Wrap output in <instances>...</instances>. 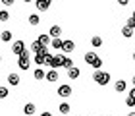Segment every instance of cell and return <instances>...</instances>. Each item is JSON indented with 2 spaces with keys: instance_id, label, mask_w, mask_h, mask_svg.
<instances>
[{
  "instance_id": "1",
  "label": "cell",
  "mask_w": 135,
  "mask_h": 116,
  "mask_svg": "<svg viewBox=\"0 0 135 116\" xmlns=\"http://www.w3.org/2000/svg\"><path fill=\"white\" fill-rule=\"evenodd\" d=\"M93 79H95V83H99V85H108L110 83V74L108 72H102V70H95Z\"/></svg>"
},
{
  "instance_id": "2",
  "label": "cell",
  "mask_w": 135,
  "mask_h": 116,
  "mask_svg": "<svg viewBox=\"0 0 135 116\" xmlns=\"http://www.w3.org/2000/svg\"><path fill=\"white\" fill-rule=\"evenodd\" d=\"M29 56H31L29 50H23L20 56H17V66H20V70H29V62H31Z\"/></svg>"
},
{
  "instance_id": "3",
  "label": "cell",
  "mask_w": 135,
  "mask_h": 116,
  "mask_svg": "<svg viewBox=\"0 0 135 116\" xmlns=\"http://www.w3.org/2000/svg\"><path fill=\"white\" fill-rule=\"evenodd\" d=\"M23 50H25V43H23L21 39H17V41L12 43V52H14V54H17V56H20Z\"/></svg>"
},
{
  "instance_id": "4",
  "label": "cell",
  "mask_w": 135,
  "mask_h": 116,
  "mask_svg": "<svg viewBox=\"0 0 135 116\" xmlns=\"http://www.w3.org/2000/svg\"><path fill=\"white\" fill-rule=\"evenodd\" d=\"M71 91H73L71 85H66V83H64V85H60V87H58V95L62 97V99H68V97L71 95Z\"/></svg>"
},
{
  "instance_id": "5",
  "label": "cell",
  "mask_w": 135,
  "mask_h": 116,
  "mask_svg": "<svg viewBox=\"0 0 135 116\" xmlns=\"http://www.w3.org/2000/svg\"><path fill=\"white\" fill-rule=\"evenodd\" d=\"M46 54H48V48H46V50H41V52H35V64L37 66H45Z\"/></svg>"
},
{
  "instance_id": "6",
  "label": "cell",
  "mask_w": 135,
  "mask_h": 116,
  "mask_svg": "<svg viewBox=\"0 0 135 116\" xmlns=\"http://www.w3.org/2000/svg\"><path fill=\"white\" fill-rule=\"evenodd\" d=\"M50 4H52V0H35V6L39 12H46L50 8Z\"/></svg>"
},
{
  "instance_id": "7",
  "label": "cell",
  "mask_w": 135,
  "mask_h": 116,
  "mask_svg": "<svg viewBox=\"0 0 135 116\" xmlns=\"http://www.w3.org/2000/svg\"><path fill=\"white\" fill-rule=\"evenodd\" d=\"M58 77H60V76H58V70L50 68V70L46 72V77H45V79H46V81H50V83H54V81H58Z\"/></svg>"
},
{
  "instance_id": "8",
  "label": "cell",
  "mask_w": 135,
  "mask_h": 116,
  "mask_svg": "<svg viewBox=\"0 0 135 116\" xmlns=\"http://www.w3.org/2000/svg\"><path fill=\"white\" fill-rule=\"evenodd\" d=\"M73 48H75V43H73L71 39H66V41H64V47H62V50H64L66 54H70V52H73Z\"/></svg>"
},
{
  "instance_id": "9",
  "label": "cell",
  "mask_w": 135,
  "mask_h": 116,
  "mask_svg": "<svg viewBox=\"0 0 135 116\" xmlns=\"http://www.w3.org/2000/svg\"><path fill=\"white\" fill-rule=\"evenodd\" d=\"M31 50H33V52H41V50H46V47L42 45L39 39H37V41H33V43H31Z\"/></svg>"
},
{
  "instance_id": "10",
  "label": "cell",
  "mask_w": 135,
  "mask_h": 116,
  "mask_svg": "<svg viewBox=\"0 0 135 116\" xmlns=\"http://www.w3.org/2000/svg\"><path fill=\"white\" fill-rule=\"evenodd\" d=\"M79 74H81V70L75 68V66H71V68L68 70V77H70V79H77V77H79Z\"/></svg>"
},
{
  "instance_id": "11",
  "label": "cell",
  "mask_w": 135,
  "mask_h": 116,
  "mask_svg": "<svg viewBox=\"0 0 135 116\" xmlns=\"http://www.w3.org/2000/svg\"><path fill=\"white\" fill-rule=\"evenodd\" d=\"M50 47H52V48H56V50H62V47H64V41L60 39V37H54V39L50 41Z\"/></svg>"
},
{
  "instance_id": "12",
  "label": "cell",
  "mask_w": 135,
  "mask_h": 116,
  "mask_svg": "<svg viewBox=\"0 0 135 116\" xmlns=\"http://www.w3.org/2000/svg\"><path fill=\"white\" fill-rule=\"evenodd\" d=\"M73 66V60L70 58V56H66V54H62V68H66V70H70Z\"/></svg>"
},
{
  "instance_id": "13",
  "label": "cell",
  "mask_w": 135,
  "mask_h": 116,
  "mask_svg": "<svg viewBox=\"0 0 135 116\" xmlns=\"http://www.w3.org/2000/svg\"><path fill=\"white\" fill-rule=\"evenodd\" d=\"M114 89L118 91V93H124V91L127 89V83L124 81V79H120V81H116V85H114Z\"/></svg>"
},
{
  "instance_id": "14",
  "label": "cell",
  "mask_w": 135,
  "mask_h": 116,
  "mask_svg": "<svg viewBox=\"0 0 135 116\" xmlns=\"http://www.w3.org/2000/svg\"><path fill=\"white\" fill-rule=\"evenodd\" d=\"M8 83L14 85V87H17V85H20V76H17V74H10L8 76Z\"/></svg>"
},
{
  "instance_id": "15",
  "label": "cell",
  "mask_w": 135,
  "mask_h": 116,
  "mask_svg": "<svg viewBox=\"0 0 135 116\" xmlns=\"http://www.w3.org/2000/svg\"><path fill=\"white\" fill-rule=\"evenodd\" d=\"M60 33H62V27H60V25H52V27H50V33H48V35L54 39V37H60Z\"/></svg>"
},
{
  "instance_id": "16",
  "label": "cell",
  "mask_w": 135,
  "mask_h": 116,
  "mask_svg": "<svg viewBox=\"0 0 135 116\" xmlns=\"http://www.w3.org/2000/svg\"><path fill=\"white\" fill-rule=\"evenodd\" d=\"M23 114H27V116L35 114V105H33V103H27V105L23 106Z\"/></svg>"
},
{
  "instance_id": "17",
  "label": "cell",
  "mask_w": 135,
  "mask_h": 116,
  "mask_svg": "<svg viewBox=\"0 0 135 116\" xmlns=\"http://www.w3.org/2000/svg\"><path fill=\"white\" fill-rule=\"evenodd\" d=\"M0 41L2 43H10L12 41V31H2L0 33Z\"/></svg>"
},
{
  "instance_id": "18",
  "label": "cell",
  "mask_w": 135,
  "mask_h": 116,
  "mask_svg": "<svg viewBox=\"0 0 135 116\" xmlns=\"http://www.w3.org/2000/svg\"><path fill=\"white\" fill-rule=\"evenodd\" d=\"M58 110L62 112V114H70V110H71V106L68 105V103H60V106H58Z\"/></svg>"
},
{
  "instance_id": "19",
  "label": "cell",
  "mask_w": 135,
  "mask_h": 116,
  "mask_svg": "<svg viewBox=\"0 0 135 116\" xmlns=\"http://www.w3.org/2000/svg\"><path fill=\"white\" fill-rule=\"evenodd\" d=\"M41 23V17L37 16V14H31L29 16V25H39Z\"/></svg>"
},
{
  "instance_id": "20",
  "label": "cell",
  "mask_w": 135,
  "mask_h": 116,
  "mask_svg": "<svg viewBox=\"0 0 135 116\" xmlns=\"http://www.w3.org/2000/svg\"><path fill=\"white\" fill-rule=\"evenodd\" d=\"M122 35H124L126 39H129L131 35H133V29H131V27H127V25H124V27H122Z\"/></svg>"
},
{
  "instance_id": "21",
  "label": "cell",
  "mask_w": 135,
  "mask_h": 116,
  "mask_svg": "<svg viewBox=\"0 0 135 116\" xmlns=\"http://www.w3.org/2000/svg\"><path fill=\"white\" fill-rule=\"evenodd\" d=\"M39 41H41V43H42L45 47H48V45H50V35H48V33L41 35V37H39Z\"/></svg>"
},
{
  "instance_id": "22",
  "label": "cell",
  "mask_w": 135,
  "mask_h": 116,
  "mask_svg": "<svg viewBox=\"0 0 135 116\" xmlns=\"http://www.w3.org/2000/svg\"><path fill=\"white\" fill-rule=\"evenodd\" d=\"M100 66H102V58L100 56H97L93 60V64H91V68H95V70H100Z\"/></svg>"
},
{
  "instance_id": "23",
  "label": "cell",
  "mask_w": 135,
  "mask_h": 116,
  "mask_svg": "<svg viewBox=\"0 0 135 116\" xmlns=\"http://www.w3.org/2000/svg\"><path fill=\"white\" fill-rule=\"evenodd\" d=\"M91 45H93V47H97V48H99V47H102V39L99 37V35H95V37H93V39H91Z\"/></svg>"
},
{
  "instance_id": "24",
  "label": "cell",
  "mask_w": 135,
  "mask_h": 116,
  "mask_svg": "<svg viewBox=\"0 0 135 116\" xmlns=\"http://www.w3.org/2000/svg\"><path fill=\"white\" fill-rule=\"evenodd\" d=\"M33 77H35V79H45L46 74H45V72H42L41 68H37V70H35V74H33Z\"/></svg>"
},
{
  "instance_id": "25",
  "label": "cell",
  "mask_w": 135,
  "mask_h": 116,
  "mask_svg": "<svg viewBox=\"0 0 135 116\" xmlns=\"http://www.w3.org/2000/svg\"><path fill=\"white\" fill-rule=\"evenodd\" d=\"M95 58H97V54H95V52H87V54H85V62H87L89 66L93 64V60H95Z\"/></svg>"
},
{
  "instance_id": "26",
  "label": "cell",
  "mask_w": 135,
  "mask_h": 116,
  "mask_svg": "<svg viewBox=\"0 0 135 116\" xmlns=\"http://www.w3.org/2000/svg\"><path fill=\"white\" fill-rule=\"evenodd\" d=\"M126 106H129V108L135 106V97H131V95H127V97H126Z\"/></svg>"
},
{
  "instance_id": "27",
  "label": "cell",
  "mask_w": 135,
  "mask_h": 116,
  "mask_svg": "<svg viewBox=\"0 0 135 116\" xmlns=\"http://www.w3.org/2000/svg\"><path fill=\"white\" fill-rule=\"evenodd\" d=\"M10 20V14L6 10H0V21H8Z\"/></svg>"
},
{
  "instance_id": "28",
  "label": "cell",
  "mask_w": 135,
  "mask_h": 116,
  "mask_svg": "<svg viewBox=\"0 0 135 116\" xmlns=\"http://www.w3.org/2000/svg\"><path fill=\"white\" fill-rule=\"evenodd\" d=\"M10 95V91H8V87H0V99H6V97Z\"/></svg>"
},
{
  "instance_id": "29",
  "label": "cell",
  "mask_w": 135,
  "mask_h": 116,
  "mask_svg": "<svg viewBox=\"0 0 135 116\" xmlns=\"http://www.w3.org/2000/svg\"><path fill=\"white\" fill-rule=\"evenodd\" d=\"M127 27H131V29H135V17H127V23H126Z\"/></svg>"
},
{
  "instance_id": "30",
  "label": "cell",
  "mask_w": 135,
  "mask_h": 116,
  "mask_svg": "<svg viewBox=\"0 0 135 116\" xmlns=\"http://www.w3.org/2000/svg\"><path fill=\"white\" fill-rule=\"evenodd\" d=\"M0 2H2L4 6H12V4H14V2H16V0H0Z\"/></svg>"
},
{
  "instance_id": "31",
  "label": "cell",
  "mask_w": 135,
  "mask_h": 116,
  "mask_svg": "<svg viewBox=\"0 0 135 116\" xmlns=\"http://www.w3.org/2000/svg\"><path fill=\"white\" fill-rule=\"evenodd\" d=\"M118 4L120 6H127V4H129V0H118Z\"/></svg>"
},
{
  "instance_id": "32",
  "label": "cell",
  "mask_w": 135,
  "mask_h": 116,
  "mask_svg": "<svg viewBox=\"0 0 135 116\" xmlns=\"http://www.w3.org/2000/svg\"><path fill=\"white\" fill-rule=\"evenodd\" d=\"M127 95H131V97H135V87H133V89H131V91H129V93H127Z\"/></svg>"
},
{
  "instance_id": "33",
  "label": "cell",
  "mask_w": 135,
  "mask_h": 116,
  "mask_svg": "<svg viewBox=\"0 0 135 116\" xmlns=\"http://www.w3.org/2000/svg\"><path fill=\"white\" fill-rule=\"evenodd\" d=\"M41 116H52V112H42Z\"/></svg>"
},
{
  "instance_id": "34",
  "label": "cell",
  "mask_w": 135,
  "mask_h": 116,
  "mask_svg": "<svg viewBox=\"0 0 135 116\" xmlns=\"http://www.w3.org/2000/svg\"><path fill=\"white\" fill-rule=\"evenodd\" d=\"M23 2H25V4H29V2H35V0H23Z\"/></svg>"
},
{
  "instance_id": "35",
  "label": "cell",
  "mask_w": 135,
  "mask_h": 116,
  "mask_svg": "<svg viewBox=\"0 0 135 116\" xmlns=\"http://www.w3.org/2000/svg\"><path fill=\"white\" fill-rule=\"evenodd\" d=\"M131 83H133V87H135V76H133V79H131Z\"/></svg>"
},
{
  "instance_id": "36",
  "label": "cell",
  "mask_w": 135,
  "mask_h": 116,
  "mask_svg": "<svg viewBox=\"0 0 135 116\" xmlns=\"http://www.w3.org/2000/svg\"><path fill=\"white\" fill-rule=\"evenodd\" d=\"M127 116H135V112H129V114H127Z\"/></svg>"
},
{
  "instance_id": "37",
  "label": "cell",
  "mask_w": 135,
  "mask_h": 116,
  "mask_svg": "<svg viewBox=\"0 0 135 116\" xmlns=\"http://www.w3.org/2000/svg\"><path fill=\"white\" fill-rule=\"evenodd\" d=\"M131 17H135V10H133V14H131Z\"/></svg>"
},
{
  "instance_id": "38",
  "label": "cell",
  "mask_w": 135,
  "mask_h": 116,
  "mask_svg": "<svg viewBox=\"0 0 135 116\" xmlns=\"http://www.w3.org/2000/svg\"><path fill=\"white\" fill-rule=\"evenodd\" d=\"M0 62H2V54H0Z\"/></svg>"
},
{
  "instance_id": "39",
  "label": "cell",
  "mask_w": 135,
  "mask_h": 116,
  "mask_svg": "<svg viewBox=\"0 0 135 116\" xmlns=\"http://www.w3.org/2000/svg\"><path fill=\"white\" fill-rule=\"evenodd\" d=\"M133 60H135V52H133Z\"/></svg>"
},
{
  "instance_id": "40",
  "label": "cell",
  "mask_w": 135,
  "mask_h": 116,
  "mask_svg": "<svg viewBox=\"0 0 135 116\" xmlns=\"http://www.w3.org/2000/svg\"><path fill=\"white\" fill-rule=\"evenodd\" d=\"M0 33H2V31H0Z\"/></svg>"
}]
</instances>
